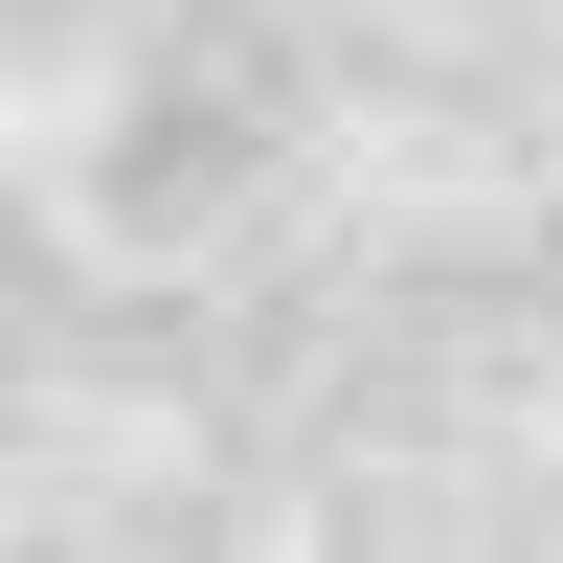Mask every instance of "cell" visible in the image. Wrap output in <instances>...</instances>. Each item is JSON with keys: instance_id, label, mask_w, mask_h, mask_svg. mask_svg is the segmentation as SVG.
<instances>
[{"instance_id": "7a4b0ae2", "label": "cell", "mask_w": 563, "mask_h": 563, "mask_svg": "<svg viewBox=\"0 0 563 563\" xmlns=\"http://www.w3.org/2000/svg\"><path fill=\"white\" fill-rule=\"evenodd\" d=\"M23 339H45V225L0 203V384H23Z\"/></svg>"}, {"instance_id": "6da1fadb", "label": "cell", "mask_w": 563, "mask_h": 563, "mask_svg": "<svg viewBox=\"0 0 563 563\" xmlns=\"http://www.w3.org/2000/svg\"><path fill=\"white\" fill-rule=\"evenodd\" d=\"M271 113H294V68H271V45H249V68H225V45H180V68L135 90V135H113V225H135V249H180V225L271 158Z\"/></svg>"}]
</instances>
